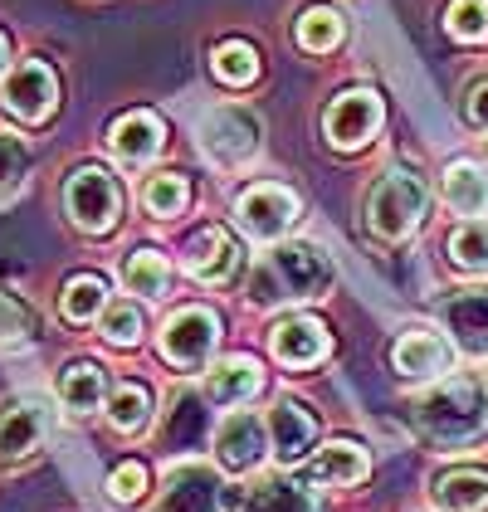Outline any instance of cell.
Segmentation results:
<instances>
[{
    "label": "cell",
    "mask_w": 488,
    "mask_h": 512,
    "mask_svg": "<svg viewBox=\"0 0 488 512\" xmlns=\"http://www.w3.org/2000/svg\"><path fill=\"white\" fill-rule=\"evenodd\" d=\"M420 430L445 449L474 444L488 430V395L469 381H445L440 391L420 400Z\"/></svg>",
    "instance_id": "obj_1"
},
{
    "label": "cell",
    "mask_w": 488,
    "mask_h": 512,
    "mask_svg": "<svg viewBox=\"0 0 488 512\" xmlns=\"http://www.w3.org/2000/svg\"><path fill=\"white\" fill-rule=\"evenodd\" d=\"M425 220V181L415 171H391L376 181V191L366 196V225L381 239H406Z\"/></svg>",
    "instance_id": "obj_2"
},
{
    "label": "cell",
    "mask_w": 488,
    "mask_h": 512,
    "mask_svg": "<svg viewBox=\"0 0 488 512\" xmlns=\"http://www.w3.org/2000/svg\"><path fill=\"white\" fill-rule=\"evenodd\" d=\"M196 132H201L205 161L220 166V171H240L244 161L259 157V118L235 108V103L210 108V113L196 122Z\"/></svg>",
    "instance_id": "obj_3"
},
{
    "label": "cell",
    "mask_w": 488,
    "mask_h": 512,
    "mask_svg": "<svg viewBox=\"0 0 488 512\" xmlns=\"http://www.w3.org/2000/svg\"><path fill=\"white\" fill-rule=\"evenodd\" d=\"M64 210L83 235H108L122 215V191L103 166H79L64 186Z\"/></svg>",
    "instance_id": "obj_4"
},
{
    "label": "cell",
    "mask_w": 488,
    "mask_h": 512,
    "mask_svg": "<svg viewBox=\"0 0 488 512\" xmlns=\"http://www.w3.org/2000/svg\"><path fill=\"white\" fill-rule=\"evenodd\" d=\"M293 220H298V196L288 186H269L264 181V186H249V191L235 196V225L249 239H259V244H274Z\"/></svg>",
    "instance_id": "obj_5"
},
{
    "label": "cell",
    "mask_w": 488,
    "mask_h": 512,
    "mask_svg": "<svg viewBox=\"0 0 488 512\" xmlns=\"http://www.w3.org/2000/svg\"><path fill=\"white\" fill-rule=\"evenodd\" d=\"M381 127V98L371 88H347L342 98H332V108L323 113V132L337 152H357L376 137Z\"/></svg>",
    "instance_id": "obj_6"
},
{
    "label": "cell",
    "mask_w": 488,
    "mask_h": 512,
    "mask_svg": "<svg viewBox=\"0 0 488 512\" xmlns=\"http://www.w3.org/2000/svg\"><path fill=\"white\" fill-rule=\"evenodd\" d=\"M0 103H5V113H15L20 122H44L54 113V103H59V79H54V69L40 64V59H25V64H15L10 69V79L0 88Z\"/></svg>",
    "instance_id": "obj_7"
},
{
    "label": "cell",
    "mask_w": 488,
    "mask_h": 512,
    "mask_svg": "<svg viewBox=\"0 0 488 512\" xmlns=\"http://www.w3.org/2000/svg\"><path fill=\"white\" fill-rule=\"evenodd\" d=\"M215 342H220V317L205 313V308H181V313L166 317L157 347L176 366H201L205 356L215 352Z\"/></svg>",
    "instance_id": "obj_8"
},
{
    "label": "cell",
    "mask_w": 488,
    "mask_h": 512,
    "mask_svg": "<svg viewBox=\"0 0 488 512\" xmlns=\"http://www.w3.org/2000/svg\"><path fill=\"white\" fill-rule=\"evenodd\" d=\"M49 439V410L40 400H10L0 410V464H25L35 459Z\"/></svg>",
    "instance_id": "obj_9"
},
{
    "label": "cell",
    "mask_w": 488,
    "mask_h": 512,
    "mask_svg": "<svg viewBox=\"0 0 488 512\" xmlns=\"http://www.w3.org/2000/svg\"><path fill=\"white\" fill-rule=\"evenodd\" d=\"M264 449H269V425L254 420L249 410H235L215 434V459H220L225 473H254Z\"/></svg>",
    "instance_id": "obj_10"
},
{
    "label": "cell",
    "mask_w": 488,
    "mask_h": 512,
    "mask_svg": "<svg viewBox=\"0 0 488 512\" xmlns=\"http://www.w3.org/2000/svg\"><path fill=\"white\" fill-rule=\"evenodd\" d=\"M269 264L284 283V298H323L327 283H332V264L313 244H284L269 254Z\"/></svg>",
    "instance_id": "obj_11"
},
{
    "label": "cell",
    "mask_w": 488,
    "mask_h": 512,
    "mask_svg": "<svg viewBox=\"0 0 488 512\" xmlns=\"http://www.w3.org/2000/svg\"><path fill=\"white\" fill-rule=\"evenodd\" d=\"M449 342L440 332H430V327H410L396 337V347H391V366H396V376H406V381H425V376H440L449 371Z\"/></svg>",
    "instance_id": "obj_12"
},
{
    "label": "cell",
    "mask_w": 488,
    "mask_h": 512,
    "mask_svg": "<svg viewBox=\"0 0 488 512\" xmlns=\"http://www.w3.org/2000/svg\"><path fill=\"white\" fill-rule=\"evenodd\" d=\"M166 127L157 113H122L113 127H108V147L122 166H147V161L162 152Z\"/></svg>",
    "instance_id": "obj_13"
},
{
    "label": "cell",
    "mask_w": 488,
    "mask_h": 512,
    "mask_svg": "<svg viewBox=\"0 0 488 512\" xmlns=\"http://www.w3.org/2000/svg\"><path fill=\"white\" fill-rule=\"evenodd\" d=\"M269 347H274V356H279L284 366H313V361L327 356L332 337H327V327L318 317H284V322L269 332Z\"/></svg>",
    "instance_id": "obj_14"
},
{
    "label": "cell",
    "mask_w": 488,
    "mask_h": 512,
    "mask_svg": "<svg viewBox=\"0 0 488 512\" xmlns=\"http://www.w3.org/2000/svg\"><path fill=\"white\" fill-rule=\"evenodd\" d=\"M220 508V483L215 473L201 464H181V469L166 473V493L157 512H215Z\"/></svg>",
    "instance_id": "obj_15"
},
{
    "label": "cell",
    "mask_w": 488,
    "mask_h": 512,
    "mask_svg": "<svg viewBox=\"0 0 488 512\" xmlns=\"http://www.w3.org/2000/svg\"><path fill=\"white\" fill-rule=\"evenodd\" d=\"M264 425H269V449L279 454V464H298V459L313 449V439H318L313 415H308L298 400H279Z\"/></svg>",
    "instance_id": "obj_16"
},
{
    "label": "cell",
    "mask_w": 488,
    "mask_h": 512,
    "mask_svg": "<svg viewBox=\"0 0 488 512\" xmlns=\"http://www.w3.org/2000/svg\"><path fill=\"white\" fill-rule=\"evenodd\" d=\"M205 430H210L205 395H196V391L171 395V410H166V425H162V449H171V454H191V449L205 444Z\"/></svg>",
    "instance_id": "obj_17"
},
{
    "label": "cell",
    "mask_w": 488,
    "mask_h": 512,
    "mask_svg": "<svg viewBox=\"0 0 488 512\" xmlns=\"http://www.w3.org/2000/svg\"><path fill=\"white\" fill-rule=\"evenodd\" d=\"M235 264H240L235 239L225 235L220 225H205L201 235L191 239V249H186V269H191V278H201V283H225V278L235 274Z\"/></svg>",
    "instance_id": "obj_18"
},
{
    "label": "cell",
    "mask_w": 488,
    "mask_h": 512,
    "mask_svg": "<svg viewBox=\"0 0 488 512\" xmlns=\"http://www.w3.org/2000/svg\"><path fill=\"white\" fill-rule=\"evenodd\" d=\"M445 322L464 352L488 356V293H454L445 303Z\"/></svg>",
    "instance_id": "obj_19"
},
{
    "label": "cell",
    "mask_w": 488,
    "mask_h": 512,
    "mask_svg": "<svg viewBox=\"0 0 488 512\" xmlns=\"http://www.w3.org/2000/svg\"><path fill=\"white\" fill-rule=\"evenodd\" d=\"M225 512H313L308 493L284 478H259L254 488L225 493Z\"/></svg>",
    "instance_id": "obj_20"
},
{
    "label": "cell",
    "mask_w": 488,
    "mask_h": 512,
    "mask_svg": "<svg viewBox=\"0 0 488 512\" xmlns=\"http://www.w3.org/2000/svg\"><path fill=\"white\" fill-rule=\"evenodd\" d=\"M205 391H210L215 405H244V400H254V395L264 391V371H259V361H249V356H230V361H220V366L210 371Z\"/></svg>",
    "instance_id": "obj_21"
},
{
    "label": "cell",
    "mask_w": 488,
    "mask_h": 512,
    "mask_svg": "<svg viewBox=\"0 0 488 512\" xmlns=\"http://www.w3.org/2000/svg\"><path fill=\"white\" fill-rule=\"evenodd\" d=\"M366 469H371V459H366V449L357 444H347V439H332L318 449V459H313V483H327V488H352V483H362Z\"/></svg>",
    "instance_id": "obj_22"
},
{
    "label": "cell",
    "mask_w": 488,
    "mask_h": 512,
    "mask_svg": "<svg viewBox=\"0 0 488 512\" xmlns=\"http://www.w3.org/2000/svg\"><path fill=\"white\" fill-rule=\"evenodd\" d=\"M430 498H435V508H445V512H488V473L454 469L445 478H435Z\"/></svg>",
    "instance_id": "obj_23"
},
{
    "label": "cell",
    "mask_w": 488,
    "mask_h": 512,
    "mask_svg": "<svg viewBox=\"0 0 488 512\" xmlns=\"http://www.w3.org/2000/svg\"><path fill=\"white\" fill-rule=\"evenodd\" d=\"M103 391H108V376H103L98 361H69L64 376H59V400H64L74 415L103 410Z\"/></svg>",
    "instance_id": "obj_24"
},
{
    "label": "cell",
    "mask_w": 488,
    "mask_h": 512,
    "mask_svg": "<svg viewBox=\"0 0 488 512\" xmlns=\"http://www.w3.org/2000/svg\"><path fill=\"white\" fill-rule=\"evenodd\" d=\"M445 205L454 215H488V176L474 161H454L445 171Z\"/></svg>",
    "instance_id": "obj_25"
},
{
    "label": "cell",
    "mask_w": 488,
    "mask_h": 512,
    "mask_svg": "<svg viewBox=\"0 0 488 512\" xmlns=\"http://www.w3.org/2000/svg\"><path fill=\"white\" fill-rule=\"evenodd\" d=\"M142 205H147V215H157V220H176V215H186V205H191V181L176 176V171H157V176H147V186H142Z\"/></svg>",
    "instance_id": "obj_26"
},
{
    "label": "cell",
    "mask_w": 488,
    "mask_h": 512,
    "mask_svg": "<svg viewBox=\"0 0 488 512\" xmlns=\"http://www.w3.org/2000/svg\"><path fill=\"white\" fill-rule=\"evenodd\" d=\"M449 259L464 274H488V215H469L454 235H449Z\"/></svg>",
    "instance_id": "obj_27"
},
{
    "label": "cell",
    "mask_w": 488,
    "mask_h": 512,
    "mask_svg": "<svg viewBox=\"0 0 488 512\" xmlns=\"http://www.w3.org/2000/svg\"><path fill=\"white\" fill-rule=\"evenodd\" d=\"M122 283H127V293L162 298L166 283H171V269H166V259L157 254V249H137V254L122 259Z\"/></svg>",
    "instance_id": "obj_28"
},
{
    "label": "cell",
    "mask_w": 488,
    "mask_h": 512,
    "mask_svg": "<svg viewBox=\"0 0 488 512\" xmlns=\"http://www.w3.org/2000/svg\"><path fill=\"white\" fill-rule=\"evenodd\" d=\"M210 69H215V79L230 83V88H249V83L259 79V54H254V44L225 40L210 54Z\"/></svg>",
    "instance_id": "obj_29"
},
{
    "label": "cell",
    "mask_w": 488,
    "mask_h": 512,
    "mask_svg": "<svg viewBox=\"0 0 488 512\" xmlns=\"http://www.w3.org/2000/svg\"><path fill=\"white\" fill-rule=\"evenodd\" d=\"M342 35H347V25H342V15H337L332 5H313V10H303V20H298V44H303L308 54L337 49Z\"/></svg>",
    "instance_id": "obj_30"
},
{
    "label": "cell",
    "mask_w": 488,
    "mask_h": 512,
    "mask_svg": "<svg viewBox=\"0 0 488 512\" xmlns=\"http://www.w3.org/2000/svg\"><path fill=\"white\" fill-rule=\"evenodd\" d=\"M108 308V288H103V278L98 274H79L64 283V317L69 322H93V317H103Z\"/></svg>",
    "instance_id": "obj_31"
},
{
    "label": "cell",
    "mask_w": 488,
    "mask_h": 512,
    "mask_svg": "<svg viewBox=\"0 0 488 512\" xmlns=\"http://www.w3.org/2000/svg\"><path fill=\"white\" fill-rule=\"evenodd\" d=\"M147 410H152V395L147 386H137V381H122L118 391L108 395V425L122 434H137L147 425Z\"/></svg>",
    "instance_id": "obj_32"
},
{
    "label": "cell",
    "mask_w": 488,
    "mask_h": 512,
    "mask_svg": "<svg viewBox=\"0 0 488 512\" xmlns=\"http://www.w3.org/2000/svg\"><path fill=\"white\" fill-rule=\"evenodd\" d=\"M445 30L464 44H484L488 40V0H454L445 15Z\"/></svg>",
    "instance_id": "obj_33"
},
{
    "label": "cell",
    "mask_w": 488,
    "mask_h": 512,
    "mask_svg": "<svg viewBox=\"0 0 488 512\" xmlns=\"http://www.w3.org/2000/svg\"><path fill=\"white\" fill-rule=\"evenodd\" d=\"M98 332H103L108 347H137V337H142V313L127 308V303H113V308H103Z\"/></svg>",
    "instance_id": "obj_34"
},
{
    "label": "cell",
    "mask_w": 488,
    "mask_h": 512,
    "mask_svg": "<svg viewBox=\"0 0 488 512\" xmlns=\"http://www.w3.org/2000/svg\"><path fill=\"white\" fill-rule=\"evenodd\" d=\"M142 493H147V469L142 464H118L108 473V498L113 503H137Z\"/></svg>",
    "instance_id": "obj_35"
},
{
    "label": "cell",
    "mask_w": 488,
    "mask_h": 512,
    "mask_svg": "<svg viewBox=\"0 0 488 512\" xmlns=\"http://www.w3.org/2000/svg\"><path fill=\"white\" fill-rule=\"evenodd\" d=\"M249 303H254V308H274V303H284V283H279V274H274L269 259L249 274Z\"/></svg>",
    "instance_id": "obj_36"
},
{
    "label": "cell",
    "mask_w": 488,
    "mask_h": 512,
    "mask_svg": "<svg viewBox=\"0 0 488 512\" xmlns=\"http://www.w3.org/2000/svg\"><path fill=\"white\" fill-rule=\"evenodd\" d=\"M25 176V147L15 137H0V200L10 196Z\"/></svg>",
    "instance_id": "obj_37"
},
{
    "label": "cell",
    "mask_w": 488,
    "mask_h": 512,
    "mask_svg": "<svg viewBox=\"0 0 488 512\" xmlns=\"http://www.w3.org/2000/svg\"><path fill=\"white\" fill-rule=\"evenodd\" d=\"M25 337H30V313L10 293H0V342H25Z\"/></svg>",
    "instance_id": "obj_38"
},
{
    "label": "cell",
    "mask_w": 488,
    "mask_h": 512,
    "mask_svg": "<svg viewBox=\"0 0 488 512\" xmlns=\"http://www.w3.org/2000/svg\"><path fill=\"white\" fill-rule=\"evenodd\" d=\"M464 118L474 122V127H488V79L469 88V98H464Z\"/></svg>",
    "instance_id": "obj_39"
},
{
    "label": "cell",
    "mask_w": 488,
    "mask_h": 512,
    "mask_svg": "<svg viewBox=\"0 0 488 512\" xmlns=\"http://www.w3.org/2000/svg\"><path fill=\"white\" fill-rule=\"evenodd\" d=\"M5 64H10V44H5V35H0V74H5Z\"/></svg>",
    "instance_id": "obj_40"
}]
</instances>
